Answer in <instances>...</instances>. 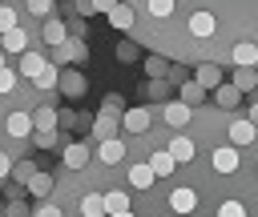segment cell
Listing matches in <instances>:
<instances>
[{
	"label": "cell",
	"mask_w": 258,
	"mask_h": 217,
	"mask_svg": "<svg viewBox=\"0 0 258 217\" xmlns=\"http://www.w3.org/2000/svg\"><path fill=\"white\" fill-rule=\"evenodd\" d=\"M145 96H149V100H161V96H165V80H149V84H145Z\"/></svg>",
	"instance_id": "39"
},
{
	"label": "cell",
	"mask_w": 258,
	"mask_h": 217,
	"mask_svg": "<svg viewBox=\"0 0 258 217\" xmlns=\"http://www.w3.org/2000/svg\"><path fill=\"white\" fill-rule=\"evenodd\" d=\"M8 173H12V157H8V153H0V177H8Z\"/></svg>",
	"instance_id": "46"
},
{
	"label": "cell",
	"mask_w": 258,
	"mask_h": 217,
	"mask_svg": "<svg viewBox=\"0 0 258 217\" xmlns=\"http://www.w3.org/2000/svg\"><path fill=\"white\" fill-rule=\"evenodd\" d=\"M218 217H250V209H246V201H238V197H226V201L218 205Z\"/></svg>",
	"instance_id": "29"
},
{
	"label": "cell",
	"mask_w": 258,
	"mask_h": 217,
	"mask_svg": "<svg viewBox=\"0 0 258 217\" xmlns=\"http://www.w3.org/2000/svg\"><path fill=\"white\" fill-rule=\"evenodd\" d=\"M44 68H48V60H44L40 52H32V48H28V52L20 56V76H28V80H36V76H40Z\"/></svg>",
	"instance_id": "10"
},
{
	"label": "cell",
	"mask_w": 258,
	"mask_h": 217,
	"mask_svg": "<svg viewBox=\"0 0 258 217\" xmlns=\"http://www.w3.org/2000/svg\"><path fill=\"white\" fill-rule=\"evenodd\" d=\"M97 161H101V165H117V161H125V145H121L117 137H113V141H101Z\"/></svg>",
	"instance_id": "17"
},
{
	"label": "cell",
	"mask_w": 258,
	"mask_h": 217,
	"mask_svg": "<svg viewBox=\"0 0 258 217\" xmlns=\"http://www.w3.org/2000/svg\"><path fill=\"white\" fill-rule=\"evenodd\" d=\"M28 193H32V197H52V177H48V173H36V177L28 181Z\"/></svg>",
	"instance_id": "30"
},
{
	"label": "cell",
	"mask_w": 258,
	"mask_h": 217,
	"mask_svg": "<svg viewBox=\"0 0 258 217\" xmlns=\"http://www.w3.org/2000/svg\"><path fill=\"white\" fill-rule=\"evenodd\" d=\"M32 84H36L40 92H48V88H60V68H56V64H48V68H44V72H40Z\"/></svg>",
	"instance_id": "28"
},
{
	"label": "cell",
	"mask_w": 258,
	"mask_h": 217,
	"mask_svg": "<svg viewBox=\"0 0 258 217\" xmlns=\"http://www.w3.org/2000/svg\"><path fill=\"white\" fill-rule=\"evenodd\" d=\"M12 28H16V12L0 4V36H4V32H12Z\"/></svg>",
	"instance_id": "36"
},
{
	"label": "cell",
	"mask_w": 258,
	"mask_h": 217,
	"mask_svg": "<svg viewBox=\"0 0 258 217\" xmlns=\"http://www.w3.org/2000/svg\"><path fill=\"white\" fill-rule=\"evenodd\" d=\"M60 125H64V129H77V125H81V117H77L73 108H60Z\"/></svg>",
	"instance_id": "43"
},
{
	"label": "cell",
	"mask_w": 258,
	"mask_h": 217,
	"mask_svg": "<svg viewBox=\"0 0 258 217\" xmlns=\"http://www.w3.org/2000/svg\"><path fill=\"white\" fill-rule=\"evenodd\" d=\"M169 209L173 213H194L198 209V193L194 189H173L169 193Z\"/></svg>",
	"instance_id": "13"
},
{
	"label": "cell",
	"mask_w": 258,
	"mask_h": 217,
	"mask_svg": "<svg viewBox=\"0 0 258 217\" xmlns=\"http://www.w3.org/2000/svg\"><path fill=\"white\" fill-rule=\"evenodd\" d=\"M121 100H125L121 92H109V96H105V108H101V113H113V117H125V108H121Z\"/></svg>",
	"instance_id": "35"
},
{
	"label": "cell",
	"mask_w": 258,
	"mask_h": 217,
	"mask_svg": "<svg viewBox=\"0 0 258 217\" xmlns=\"http://www.w3.org/2000/svg\"><path fill=\"white\" fill-rule=\"evenodd\" d=\"M177 96H181V100H185V104L194 108L198 100H206V88H202V84H198V80L189 76V80H181V88H177Z\"/></svg>",
	"instance_id": "23"
},
{
	"label": "cell",
	"mask_w": 258,
	"mask_h": 217,
	"mask_svg": "<svg viewBox=\"0 0 258 217\" xmlns=\"http://www.w3.org/2000/svg\"><path fill=\"white\" fill-rule=\"evenodd\" d=\"M44 44H52V48H60V44H69V32H64V20H56V16H48L44 20Z\"/></svg>",
	"instance_id": "9"
},
{
	"label": "cell",
	"mask_w": 258,
	"mask_h": 217,
	"mask_svg": "<svg viewBox=\"0 0 258 217\" xmlns=\"http://www.w3.org/2000/svg\"><path fill=\"white\" fill-rule=\"evenodd\" d=\"M64 165L69 169H85L89 165V145H64Z\"/></svg>",
	"instance_id": "24"
},
{
	"label": "cell",
	"mask_w": 258,
	"mask_h": 217,
	"mask_svg": "<svg viewBox=\"0 0 258 217\" xmlns=\"http://www.w3.org/2000/svg\"><path fill=\"white\" fill-rule=\"evenodd\" d=\"M24 8H28L32 16H48V12H52V0H24Z\"/></svg>",
	"instance_id": "37"
},
{
	"label": "cell",
	"mask_w": 258,
	"mask_h": 217,
	"mask_svg": "<svg viewBox=\"0 0 258 217\" xmlns=\"http://www.w3.org/2000/svg\"><path fill=\"white\" fill-rule=\"evenodd\" d=\"M230 60L238 68H258V40H238L230 48Z\"/></svg>",
	"instance_id": "4"
},
{
	"label": "cell",
	"mask_w": 258,
	"mask_h": 217,
	"mask_svg": "<svg viewBox=\"0 0 258 217\" xmlns=\"http://www.w3.org/2000/svg\"><path fill=\"white\" fill-rule=\"evenodd\" d=\"M234 84L242 92H258V68H234Z\"/></svg>",
	"instance_id": "26"
},
{
	"label": "cell",
	"mask_w": 258,
	"mask_h": 217,
	"mask_svg": "<svg viewBox=\"0 0 258 217\" xmlns=\"http://www.w3.org/2000/svg\"><path fill=\"white\" fill-rule=\"evenodd\" d=\"M36 173H40V169H36V165H32V161H20V165H16V169H12V177H16V181H20V185H24V189H28V181H32V177H36Z\"/></svg>",
	"instance_id": "32"
},
{
	"label": "cell",
	"mask_w": 258,
	"mask_h": 217,
	"mask_svg": "<svg viewBox=\"0 0 258 217\" xmlns=\"http://www.w3.org/2000/svg\"><path fill=\"white\" fill-rule=\"evenodd\" d=\"M16 88V72L12 68H0V92H12Z\"/></svg>",
	"instance_id": "41"
},
{
	"label": "cell",
	"mask_w": 258,
	"mask_h": 217,
	"mask_svg": "<svg viewBox=\"0 0 258 217\" xmlns=\"http://www.w3.org/2000/svg\"><path fill=\"white\" fill-rule=\"evenodd\" d=\"M194 80H198V84H202L206 92H210V88H218V84H226V80H222V68H218V64H198Z\"/></svg>",
	"instance_id": "15"
},
{
	"label": "cell",
	"mask_w": 258,
	"mask_h": 217,
	"mask_svg": "<svg viewBox=\"0 0 258 217\" xmlns=\"http://www.w3.org/2000/svg\"><path fill=\"white\" fill-rule=\"evenodd\" d=\"M226 133H230V145H238V149L258 141V125H254L250 117H238V121H230V125H226Z\"/></svg>",
	"instance_id": "3"
},
{
	"label": "cell",
	"mask_w": 258,
	"mask_h": 217,
	"mask_svg": "<svg viewBox=\"0 0 258 217\" xmlns=\"http://www.w3.org/2000/svg\"><path fill=\"white\" fill-rule=\"evenodd\" d=\"M36 217H64V213H60V209H56V205H52V201H44V205H40V209H36Z\"/></svg>",
	"instance_id": "44"
},
{
	"label": "cell",
	"mask_w": 258,
	"mask_h": 217,
	"mask_svg": "<svg viewBox=\"0 0 258 217\" xmlns=\"http://www.w3.org/2000/svg\"><path fill=\"white\" fill-rule=\"evenodd\" d=\"M189 117H194V108H189L185 100H169V104H165V121H169L173 129H185Z\"/></svg>",
	"instance_id": "11"
},
{
	"label": "cell",
	"mask_w": 258,
	"mask_h": 217,
	"mask_svg": "<svg viewBox=\"0 0 258 217\" xmlns=\"http://www.w3.org/2000/svg\"><path fill=\"white\" fill-rule=\"evenodd\" d=\"M210 165H214V173H222V177L238 173V169H242V153H238V145H218L214 157H210Z\"/></svg>",
	"instance_id": "1"
},
{
	"label": "cell",
	"mask_w": 258,
	"mask_h": 217,
	"mask_svg": "<svg viewBox=\"0 0 258 217\" xmlns=\"http://www.w3.org/2000/svg\"><path fill=\"white\" fill-rule=\"evenodd\" d=\"M121 129H125V133H133V137H141V133L149 129V108H125Z\"/></svg>",
	"instance_id": "7"
},
{
	"label": "cell",
	"mask_w": 258,
	"mask_h": 217,
	"mask_svg": "<svg viewBox=\"0 0 258 217\" xmlns=\"http://www.w3.org/2000/svg\"><path fill=\"white\" fill-rule=\"evenodd\" d=\"M32 141H36L40 149H56V129H52V133H32Z\"/></svg>",
	"instance_id": "40"
},
{
	"label": "cell",
	"mask_w": 258,
	"mask_h": 217,
	"mask_svg": "<svg viewBox=\"0 0 258 217\" xmlns=\"http://www.w3.org/2000/svg\"><path fill=\"white\" fill-rule=\"evenodd\" d=\"M109 217H133V213H109Z\"/></svg>",
	"instance_id": "48"
},
{
	"label": "cell",
	"mask_w": 258,
	"mask_h": 217,
	"mask_svg": "<svg viewBox=\"0 0 258 217\" xmlns=\"http://www.w3.org/2000/svg\"><path fill=\"white\" fill-rule=\"evenodd\" d=\"M85 56H89V48H85V40H77V36L56 48V64H81Z\"/></svg>",
	"instance_id": "5"
},
{
	"label": "cell",
	"mask_w": 258,
	"mask_h": 217,
	"mask_svg": "<svg viewBox=\"0 0 258 217\" xmlns=\"http://www.w3.org/2000/svg\"><path fill=\"white\" fill-rule=\"evenodd\" d=\"M105 209L109 213H129V193H121V189L105 193Z\"/></svg>",
	"instance_id": "31"
},
{
	"label": "cell",
	"mask_w": 258,
	"mask_h": 217,
	"mask_svg": "<svg viewBox=\"0 0 258 217\" xmlns=\"http://www.w3.org/2000/svg\"><path fill=\"white\" fill-rule=\"evenodd\" d=\"M169 153H173V161L181 165V161H194V153H198V149H194V141H189L185 133H177V137L169 141Z\"/></svg>",
	"instance_id": "19"
},
{
	"label": "cell",
	"mask_w": 258,
	"mask_h": 217,
	"mask_svg": "<svg viewBox=\"0 0 258 217\" xmlns=\"http://www.w3.org/2000/svg\"><path fill=\"white\" fill-rule=\"evenodd\" d=\"M153 177H157V173H153L149 161H145V165H129V185H133V189H149Z\"/></svg>",
	"instance_id": "21"
},
{
	"label": "cell",
	"mask_w": 258,
	"mask_h": 217,
	"mask_svg": "<svg viewBox=\"0 0 258 217\" xmlns=\"http://www.w3.org/2000/svg\"><path fill=\"white\" fill-rule=\"evenodd\" d=\"M93 129H97L101 141H113L117 133H125V129H121V117H113V113H97V117H93Z\"/></svg>",
	"instance_id": "8"
},
{
	"label": "cell",
	"mask_w": 258,
	"mask_h": 217,
	"mask_svg": "<svg viewBox=\"0 0 258 217\" xmlns=\"http://www.w3.org/2000/svg\"><path fill=\"white\" fill-rule=\"evenodd\" d=\"M149 16H157V20L173 16V0H149Z\"/></svg>",
	"instance_id": "33"
},
{
	"label": "cell",
	"mask_w": 258,
	"mask_h": 217,
	"mask_svg": "<svg viewBox=\"0 0 258 217\" xmlns=\"http://www.w3.org/2000/svg\"><path fill=\"white\" fill-rule=\"evenodd\" d=\"M0 68H4V48H0Z\"/></svg>",
	"instance_id": "49"
},
{
	"label": "cell",
	"mask_w": 258,
	"mask_h": 217,
	"mask_svg": "<svg viewBox=\"0 0 258 217\" xmlns=\"http://www.w3.org/2000/svg\"><path fill=\"white\" fill-rule=\"evenodd\" d=\"M145 76H149V80H165V76H169V60H161V56H145Z\"/></svg>",
	"instance_id": "27"
},
{
	"label": "cell",
	"mask_w": 258,
	"mask_h": 217,
	"mask_svg": "<svg viewBox=\"0 0 258 217\" xmlns=\"http://www.w3.org/2000/svg\"><path fill=\"white\" fill-rule=\"evenodd\" d=\"M73 4H77V16H81V20H85V16H97V4H93V0H73Z\"/></svg>",
	"instance_id": "42"
},
{
	"label": "cell",
	"mask_w": 258,
	"mask_h": 217,
	"mask_svg": "<svg viewBox=\"0 0 258 217\" xmlns=\"http://www.w3.org/2000/svg\"><path fill=\"white\" fill-rule=\"evenodd\" d=\"M137 56H141V52H137V44H133V40H121V44H117V60H125V64H129V60H137Z\"/></svg>",
	"instance_id": "34"
},
{
	"label": "cell",
	"mask_w": 258,
	"mask_h": 217,
	"mask_svg": "<svg viewBox=\"0 0 258 217\" xmlns=\"http://www.w3.org/2000/svg\"><path fill=\"white\" fill-rule=\"evenodd\" d=\"M185 28H189V36H198V40H210V36L218 32V16H214L210 8H198V12L189 16V24H185Z\"/></svg>",
	"instance_id": "2"
},
{
	"label": "cell",
	"mask_w": 258,
	"mask_h": 217,
	"mask_svg": "<svg viewBox=\"0 0 258 217\" xmlns=\"http://www.w3.org/2000/svg\"><path fill=\"white\" fill-rule=\"evenodd\" d=\"M4 217H28V205H24V197H12V205L4 209Z\"/></svg>",
	"instance_id": "38"
},
{
	"label": "cell",
	"mask_w": 258,
	"mask_h": 217,
	"mask_svg": "<svg viewBox=\"0 0 258 217\" xmlns=\"http://www.w3.org/2000/svg\"><path fill=\"white\" fill-rule=\"evenodd\" d=\"M93 4H97V12H105V16L117 8V0H93Z\"/></svg>",
	"instance_id": "45"
},
{
	"label": "cell",
	"mask_w": 258,
	"mask_h": 217,
	"mask_svg": "<svg viewBox=\"0 0 258 217\" xmlns=\"http://www.w3.org/2000/svg\"><path fill=\"white\" fill-rule=\"evenodd\" d=\"M85 88H89V80H85L77 68H64V72H60V92H64V96L77 100V96H85Z\"/></svg>",
	"instance_id": "6"
},
{
	"label": "cell",
	"mask_w": 258,
	"mask_h": 217,
	"mask_svg": "<svg viewBox=\"0 0 258 217\" xmlns=\"http://www.w3.org/2000/svg\"><path fill=\"white\" fill-rule=\"evenodd\" d=\"M81 213L85 217H105L109 209H105V193H85L81 197Z\"/></svg>",
	"instance_id": "22"
},
{
	"label": "cell",
	"mask_w": 258,
	"mask_h": 217,
	"mask_svg": "<svg viewBox=\"0 0 258 217\" xmlns=\"http://www.w3.org/2000/svg\"><path fill=\"white\" fill-rule=\"evenodd\" d=\"M32 113H12L8 117V137H32Z\"/></svg>",
	"instance_id": "18"
},
{
	"label": "cell",
	"mask_w": 258,
	"mask_h": 217,
	"mask_svg": "<svg viewBox=\"0 0 258 217\" xmlns=\"http://www.w3.org/2000/svg\"><path fill=\"white\" fill-rule=\"evenodd\" d=\"M0 48H4V52H20V56H24V52H28V32H24V28L4 32V36H0Z\"/></svg>",
	"instance_id": "14"
},
{
	"label": "cell",
	"mask_w": 258,
	"mask_h": 217,
	"mask_svg": "<svg viewBox=\"0 0 258 217\" xmlns=\"http://www.w3.org/2000/svg\"><path fill=\"white\" fill-rule=\"evenodd\" d=\"M56 125H60V113H56V108H48V104H40V108L32 113V129H36V133H52Z\"/></svg>",
	"instance_id": "12"
},
{
	"label": "cell",
	"mask_w": 258,
	"mask_h": 217,
	"mask_svg": "<svg viewBox=\"0 0 258 217\" xmlns=\"http://www.w3.org/2000/svg\"><path fill=\"white\" fill-rule=\"evenodd\" d=\"M250 121L258 125V92H254V100H250Z\"/></svg>",
	"instance_id": "47"
},
{
	"label": "cell",
	"mask_w": 258,
	"mask_h": 217,
	"mask_svg": "<svg viewBox=\"0 0 258 217\" xmlns=\"http://www.w3.org/2000/svg\"><path fill=\"white\" fill-rule=\"evenodd\" d=\"M238 100H242V88H238L234 80H230V84H218V88H214V104H218V108H234Z\"/></svg>",
	"instance_id": "16"
},
{
	"label": "cell",
	"mask_w": 258,
	"mask_h": 217,
	"mask_svg": "<svg viewBox=\"0 0 258 217\" xmlns=\"http://www.w3.org/2000/svg\"><path fill=\"white\" fill-rule=\"evenodd\" d=\"M149 165H153V173H157V177H169V173L177 169V161H173V153H169V149L149 153Z\"/></svg>",
	"instance_id": "20"
},
{
	"label": "cell",
	"mask_w": 258,
	"mask_h": 217,
	"mask_svg": "<svg viewBox=\"0 0 258 217\" xmlns=\"http://www.w3.org/2000/svg\"><path fill=\"white\" fill-rule=\"evenodd\" d=\"M109 24H113L117 32H125V28H133V8H129V4H117V8L109 12Z\"/></svg>",
	"instance_id": "25"
}]
</instances>
